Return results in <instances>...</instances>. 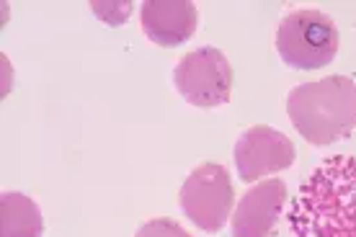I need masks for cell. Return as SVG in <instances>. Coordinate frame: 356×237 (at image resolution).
<instances>
[{
  "mask_svg": "<svg viewBox=\"0 0 356 237\" xmlns=\"http://www.w3.org/2000/svg\"><path fill=\"white\" fill-rule=\"evenodd\" d=\"M294 237H356V155L312 167L289 209Z\"/></svg>",
  "mask_w": 356,
  "mask_h": 237,
  "instance_id": "cell-1",
  "label": "cell"
},
{
  "mask_svg": "<svg viewBox=\"0 0 356 237\" xmlns=\"http://www.w3.org/2000/svg\"><path fill=\"white\" fill-rule=\"evenodd\" d=\"M276 52L292 70H321L339 54L336 21L315 8L286 13L276 31Z\"/></svg>",
  "mask_w": 356,
  "mask_h": 237,
  "instance_id": "cell-3",
  "label": "cell"
},
{
  "mask_svg": "<svg viewBox=\"0 0 356 237\" xmlns=\"http://www.w3.org/2000/svg\"><path fill=\"white\" fill-rule=\"evenodd\" d=\"M232 181L220 163H202L184 181L178 204L188 220L204 232H220L232 214Z\"/></svg>",
  "mask_w": 356,
  "mask_h": 237,
  "instance_id": "cell-4",
  "label": "cell"
},
{
  "mask_svg": "<svg viewBox=\"0 0 356 237\" xmlns=\"http://www.w3.org/2000/svg\"><path fill=\"white\" fill-rule=\"evenodd\" d=\"M286 114L297 134L315 147L346 140L356 129V83L330 75L294 85L286 96Z\"/></svg>",
  "mask_w": 356,
  "mask_h": 237,
  "instance_id": "cell-2",
  "label": "cell"
},
{
  "mask_svg": "<svg viewBox=\"0 0 356 237\" xmlns=\"http://www.w3.org/2000/svg\"><path fill=\"white\" fill-rule=\"evenodd\" d=\"M134 237H191V232H186L176 220L155 217V220L145 222L143 227L137 229V235Z\"/></svg>",
  "mask_w": 356,
  "mask_h": 237,
  "instance_id": "cell-10",
  "label": "cell"
},
{
  "mask_svg": "<svg viewBox=\"0 0 356 237\" xmlns=\"http://www.w3.org/2000/svg\"><path fill=\"white\" fill-rule=\"evenodd\" d=\"M297 147L284 132L266 124L248 126L235 142V165L243 183H253L266 176L282 173L294 165Z\"/></svg>",
  "mask_w": 356,
  "mask_h": 237,
  "instance_id": "cell-6",
  "label": "cell"
},
{
  "mask_svg": "<svg viewBox=\"0 0 356 237\" xmlns=\"http://www.w3.org/2000/svg\"><path fill=\"white\" fill-rule=\"evenodd\" d=\"M173 83L186 104L214 108L232 96V65L217 47H199L178 60Z\"/></svg>",
  "mask_w": 356,
  "mask_h": 237,
  "instance_id": "cell-5",
  "label": "cell"
},
{
  "mask_svg": "<svg viewBox=\"0 0 356 237\" xmlns=\"http://www.w3.org/2000/svg\"><path fill=\"white\" fill-rule=\"evenodd\" d=\"M196 6L188 0H147L143 3V31L158 47H178L196 31Z\"/></svg>",
  "mask_w": 356,
  "mask_h": 237,
  "instance_id": "cell-8",
  "label": "cell"
},
{
  "mask_svg": "<svg viewBox=\"0 0 356 237\" xmlns=\"http://www.w3.org/2000/svg\"><path fill=\"white\" fill-rule=\"evenodd\" d=\"M284 202L286 186L282 178H266L248 188L232 214V237H271Z\"/></svg>",
  "mask_w": 356,
  "mask_h": 237,
  "instance_id": "cell-7",
  "label": "cell"
},
{
  "mask_svg": "<svg viewBox=\"0 0 356 237\" xmlns=\"http://www.w3.org/2000/svg\"><path fill=\"white\" fill-rule=\"evenodd\" d=\"M0 237H44V217L29 196L18 191L0 196Z\"/></svg>",
  "mask_w": 356,
  "mask_h": 237,
  "instance_id": "cell-9",
  "label": "cell"
}]
</instances>
